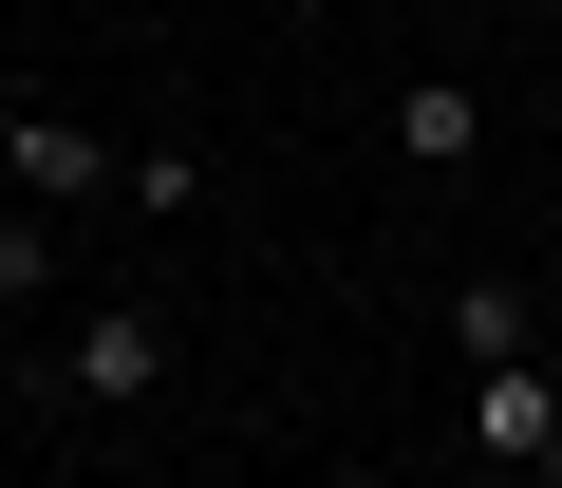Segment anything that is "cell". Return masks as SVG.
Wrapping results in <instances>:
<instances>
[{
	"mask_svg": "<svg viewBox=\"0 0 562 488\" xmlns=\"http://www.w3.org/2000/svg\"><path fill=\"white\" fill-rule=\"evenodd\" d=\"M20 132H38V95H20V76H0V169H20Z\"/></svg>",
	"mask_w": 562,
	"mask_h": 488,
	"instance_id": "6",
	"label": "cell"
},
{
	"mask_svg": "<svg viewBox=\"0 0 562 488\" xmlns=\"http://www.w3.org/2000/svg\"><path fill=\"white\" fill-rule=\"evenodd\" d=\"M76 395H94V413L169 395V320H150V301H76Z\"/></svg>",
	"mask_w": 562,
	"mask_h": 488,
	"instance_id": "2",
	"label": "cell"
},
{
	"mask_svg": "<svg viewBox=\"0 0 562 488\" xmlns=\"http://www.w3.org/2000/svg\"><path fill=\"white\" fill-rule=\"evenodd\" d=\"M450 357H469V376H487V357H543V339H525V282L469 264V282H450Z\"/></svg>",
	"mask_w": 562,
	"mask_h": 488,
	"instance_id": "4",
	"label": "cell"
},
{
	"mask_svg": "<svg viewBox=\"0 0 562 488\" xmlns=\"http://www.w3.org/2000/svg\"><path fill=\"white\" fill-rule=\"evenodd\" d=\"M0 357H20V301H0Z\"/></svg>",
	"mask_w": 562,
	"mask_h": 488,
	"instance_id": "7",
	"label": "cell"
},
{
	"mask_svg": "<svg viewBox=\"0 0 562 488\" xmlns=\"http://www.w3.org/2000/svg\"><path fill=\"white\" fill-rule=\"evenodd\" d=\"M0 188H20V207H94V188H132V151H113L94 113H38V132H20V169H0Z\"/></svg>",
	"mask_w": 562,
	"mask_h": 488,
	"instance_id": "3",
	"label": "cell"
},
{
	"mask_svg": "<svg viewBox=\"0 0 562 488\" xmlns=\"http://www.w3.org/2000/svg\"><path fill=\"white\" fill-rule=\"evenodd\" d=\"M375 132H394V169H413V188H450V169L487 151V95H469V76H394V113H375Z\"/></svg>",
	"mask_w": 562,
	"mask_h": 488,
	"instance_id": "1",
	"label": "cell"
},
{
	"mask_svg": "<svg viewBox=\"0 0 562 488\" xmlns=\"http://www.w3.org/2000/svg\"><path fill=\"white\" fill-rule=\"evenodd\" d=\"M57 282V207H20V188H0V301H38Z\"/></svg>",
	"mask_w": 562,
	"mask_h": 488,
	"instance_id": "5",
	"label": "cell"
},
{
	"mask_svg": "<svg viewBox=\"0 0 562 488\" xmlns=\"http://www.w3.org/2000/svg\"><path fill=\"white\" fill-rule=\"evenodd\" d=\"M543 57H562V0H543Z\"/></svg>",
	"mask_w": 562,
	"mask_h": 488,
	"instance_id": "8",
	"label": "cell"
}]
</instances>
